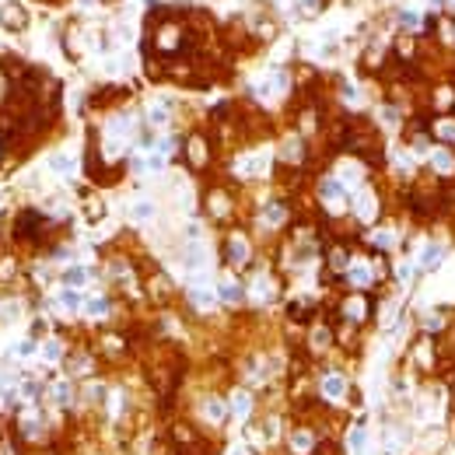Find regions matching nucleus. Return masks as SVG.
Wrapping results in <instances>:
<instances>
[{
  "label": "nucleus",
  "mask_w": 455,
  "mask_h": 455,
  "mask_svg": "<svg viewBox=\"0 0 455 455\" xmlns=\"http://www.w3.org/2000/svg\"><path fill=\"white\" fill-rule=\"evenodd\" d=\"M322 392H326L329 399H340L343 392H347V385H343V378H340V375H329L326 382H322Z\"/></svg>",
  "instance_id": "nucleus-1"
},
{
  "label": "nucleus",
  "mask_w": 455,
  "mask_h": 455,
  "mask_svg": "<svg viewBox=\"0 0 455 455\" xmlns=\"http://www.w3.org/2000/svg\"><path fill=\"white\" fill-rule=\"evenodd\" d=\"M203 259H207L203 245H200V242H193V245L186 249V266H189V270H200V266H203Z\"/></svg>",
  "instance_id": "nucleus-2"
},
{
  "label": "nucleus",
  "mask_w": 455,
  "mask_h": 455,
  "mask_svg": "<svg viewBox=\"0 0 455 455\" xmlns=\"http://www.w3.org/2000/svg\"><path fill=\"white\" fill-rule=\"evenodd\" d=\"M228 256H231V263H245V259H249V245H245L242 238H235V242L228 245Z\"/></svg>",
  "instance_id": "nucleus-3"
},
{
  "label": "nucleus",
  "mask_w": 455,
  "mask_h": 455,
  "mask_svg": "<svg viewBox=\"0 0 455 455\" xmlns=\"http://www.w3.org/2000/svg\"><path fill=\"white\" fill-rule=\"evenodd\" d=\"M151 217H154V203L140 200L137 207H133V221H151Z\"/></svg>",
  "instance_id": "nucleus-4"
},
{
  "label": "nucleus",
  "mask_w": 455,
  "mask_h": 455,
  "mask_svg": "<svg viewBox=\"0 0 455 455\" xmlns=\"http://www.w3.org/2000/svg\"><path fill=\"white\" fill-rule=\"evenodd\" d=\"M322 196H326V200H340V196H343V189H340L337 179H326V182H322Z\"/></svg>",
  "instance_id": "nucleus-5"
},
{
  "label": "nucleus",
  "mask_w": 455,
  "mask_h": 455,
  "mask_svg": "<svg viewBox=\"0 0 455 455\" xmlns=\"http://www.w3.org/2000/svg\"><path fill=\"white\" fill-rule=\"evenodd\" d=\"M60 305H63L67 312H74V308L81 305V294H77V291H60Z\"/></svg>",
  "instance_id": "nucleus-6"
},
{
  "label": "nucleus",
  "mask_w": 455,
  "mask_h": 455,
  "mask_svg": "<svg viewBox=\"0 0 455 455\" xmlns=\"http://www.w3.org/2000/svg\"><path fill=\"white\" fill-rule=\"evenodd\" d=\"M231 410H235V417H245V413H249V396H245V392H235Z\"/></svg>",
  "instance_id": "nucleus-7"
},
{
  "label": "nucleus",
  "mask_w": 455,
  "mask_h": 455,
  "mask_svg": "<svg viewBox=\"0 0 455 455\" xmlns=\"http://www.w3.org/2000/svg\"><path fill=\"white\" fill-rule=\"evenodd\" d=\"M438 263H441V249H438V245H427V249H424V266L431 270Z\"/></svg>",
  "instance_id": "nucleus-8"
},
{
  "label": "nucleus",
  "mask_w": 455,
  "mask_h": 455,
  "mask_svg": "<svg viewBox=\"0 0 455 455\" xmlns=\"http://www.w3.org/2000/svg\"><path fill=\"white\" fill-rule=\"evenodd\" d=\"M4 25H14V28H21V25H25V14H21L18 7H7V14H4Z\"/></svg>",
  "instance_id": "nucleus-9"
},
{
  "label": "nucleus",
  "mask_w": 455,
  "mask_h": 455,
  "mask_svg": "<svg viewBox=\"0 0 455 455\" xmlns=\"http://www.w3.org/2000/svg\"><path fill=\"white\" fill-rule=\"evenodd\" d=\"M193 301H196L200 308H210V305H214V294L203 291V287H196V291H193Z\"/></svg>",
  "instance_id": "nucleus-10"
},
{
  "label": "nucleus",
  "mask_w": 455,
  "mask_h": 455,
  "mask_svg": "<svg viewBox=\"0 0 455 455\" xmlns=\"http://www.w3.org/2000/svg\"><path fill=\"white\" fill-rule=\"evenodd\" d=\"M49 165H53L56 172H70V168H74V161L67 158V154H53V161H49Z\"/></svg>",
  "instance_id": "nucleus-11"
},
{
  "label": "nucleus",
  "mask_w": 455,
  "mask_h": 455,
  "mask_svg": "<svg viewBox=\"0 0 455 455\" xmlns=\"http://www.w3.org/2000/svg\"><path fill=\"white\" fill-rule=\"evenodd\" d=\"M221 298H224V301H238V298H242V287H238V284H224V287H221Z\"/></svg>",
  "instance_id": "nucleus-12"
},
{
  "label": "nucleus",
  "mask_w": 455,
  "mask_h": 455,
  "mask_svg": "<svg viewBox=\"0 0 455 455\" xmlns=\"http://www.w3.org/2000/svg\"><path fill=\"white\" fill-rule=\"evenodd\" d=\"M84 308H88L91 315H105V308H109V305H105V298H91V301H88Z\"/></svg>",
  "instance_id": "nucleus-13"
},
{
  "label": "nucleus",
  "mask_w": 455,
  "mask_h": 455,
  "mask_svg": "<svg viewBox=\"0 0 455 455\" xmlns=\"http://www.w3.org/2000/svg\"><path fill=\"white\" fill-rule=\"evenodd\" d=\"M207 417H210V420H224V406H221L217 399H210V403H207Z\"/></svg>",
  "instance_id": "nucleus-14"
},
{
  "label": "nucleus",
  "mask_w": 455,
  "mask_h": 455,
  "mask_svg": "<svg viewBox=\"0 0 455 455\" xmlns=\"http://www.w3.org/2000/svg\"><path fill=\"white\" fill-rule=\"evenodd\" d=\"M434 168H441V172H452V158H448L445 151H438V154H434Z\"/></svg>",
  "instance_id": "nucleus-15"
},
{
  "label": "nucleus",
  "mask_w": 455,
  "mask_h": 455,
  "mask_svg": "<svg viewBox=\"0 0 455 455\" xmlns=\"http://www.w3.org/2000/svg\"><path fill=\"white\" fill-rule=\"evenodd\" d=\"M350 448H354L357 455L364 452V431H354V434H350Z\"/></svg>",
  "instance_id": "nucleus-16"
},
{
  "label": "nucleus",
  "mask_w": 455,
  "mask_h": 455,
  "mask_svg": "<svg viewBox=\"0 0 455 455\" xmlns=\"http://www.w3.org/2000/svg\"><path fill=\"white\" fill-rule=\"evenodd\" d=\"M294 448H298V452H308V448H312L308 434H294Z\"/></svg>",
  "instance_id": "nucleus-17"
},
{
  "label": "nucleus",
  "mask_w": 455,
  "mask_h": 455,
  "mask_svg": "<svg viewBox=\"0 0 455 455\" xmlns=\"http://www.w3.org/2000/svg\"><path fill=\"white\" fill-rule=\"evenodd\" d=\"M266 221H270V224H280V221H284V210H280V207H270V210H266Z\"/></svg>",
  "instance_id": "nucleus-18"
},
{
  "label": "nucleus",
  "mask_w": 455,
  "mask_h": 455,
  "mask_svg": "<svg viewBox=\"0 0 455 455\" xmlns=\"http://www.w3.org/2000/svg\"><path fill=\"white\" fill-rule=\"evenodd\" d=\"M67 284H84V270H67Z\"/></svg>",
  "instance_id": "nucleus-19"
},
{
  "label": "nucleus",
  "mask_w": 455,
  "mask_h": 455,
  "mask_svg": "<svg viewBox=\"0 0 455 455\" xmlns=\"http://www.w3.org/2000/svg\"><path fill=\"white\" fill-rule=\"evenodd\" d=\"M46 357H49V361H56V357H60V343H56V340L46 343Z\"/></svg>",
  "instance_id": "nucleus-20"
},
{
  "label": "nucleus",
  "mask_w": 455,
  "mask_h": 455,
  "mask_svg": "<svg viewBox=\"0 0 455 455\" xmlns=\"http://www.w3.org/2000/svg\"><path fill=\"white\" fill-rule=\"evenodd\" d=\"M151 119L154 123H165V109H151Z\"/></svg>",
  "instance_id": "nucleus-21"
},
{
  "label": "nucleus",
  "mask_w": 455,
  "mask_h": 455,
  "mask_svg": "<svg viewBox=\"0 0 455 455\" xmlns=\"http://www.w3.org/2000/svg\"><path fill=\"white\" fill-rule=\"evenodd\" d=\"M231 455H245V452H231Z\"/></svg>",
  "instance_id": "nucleus-22"
}]
</instances>
